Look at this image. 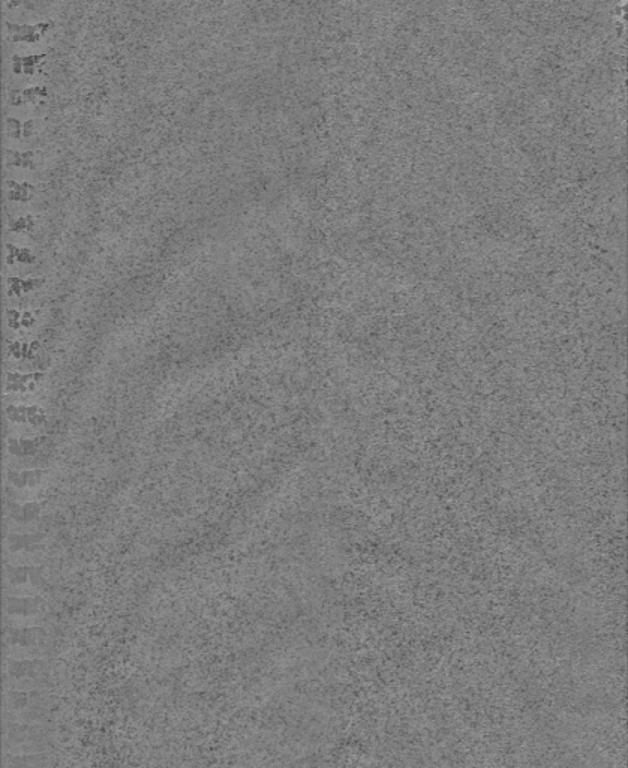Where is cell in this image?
Segmentation results:
<instances>
[{
	"label": "cell",
	"mask_w": 628,
	"mask_h": 768,
	"mask_svg": "<svg viewBox=\"0 0 628 768\" xmlns=\"http://www.w3.org/2000/svg\"><path fill=\"white\" fill-rule=\"evenodd\" d=\"M50 747V729L44 723L3 720V752L9 755H29L48 752Z\"/></svg>",
	"instance_id": "obj_1"
},
{
	"label": "cell",
	"mask_w": 628,
	"mask_h": 768,
	"mask_svg": "<svg viewBox=\"0 0 628 768\" xmlns=\"http://www.w3.org/2000/svg\"><path fill=\"white\" fill-rule=\"evenodd\" d=\"M50 665L42 659H5V690H42L50 683Z\"/></svg>",
	"instance_id": "obj_2"
},
{
	"label": "cell",
	"mask_w": 628,
	"mask_h": 768,
	"mask_svg": "<svg viewBox=\"0 0 628 768\" xmlns=\"http://www.w3.org/2000/svg\"><path fill=\"white\" fill-rule=\"evenodd\" d=\"M47 647V632L39 627L8 629L5 635V654L8 659H41Z\"/></svg>",
	"instance_id": "obj_3"
},
{
	"label": "cell",
	"mask_w": 628,
	"mask_h": 768,
	"mask_svg": "<svg viewBox=\"0 0 628 768\" xmlns=\"http://www.w3.org/2000/svg\"><path fill=\"white\" fill-rule=\"evenodd\" d=\"M51 756L48 752L29 753V755H9L5 753L3 768H50Z\"/></svg>",
	"instance_id": "obj_4"
},
{
	"label": "cell",
	"mask_w": 628,
	"mask_h": 768,
	"mask_svg": "<svg viewBox=\"0 0 628 768\" xmlns=\"http://www.w3.org/2000/svg\"><path fill=\"white\" fill-rule=\"evenodd\" d=\"M51 26H53V24H51L50 21H47V23L36 24H12L9 23V21L6 23V29L14 35V41L23 42L39 41L41 36L45 35Z\"/></svg>",
	"instance_id": "obj_5"
},
{
	"label": "cell",
	"mask_w": 628,
	"mask_h": 768,
	"mask_svg": "<svg viewBox=\"0 0 628 768\" xmlns=\"http://www.w3.org/2000/svg\"><path fill=\"white\" fill-rule=\"evenodd\" d=\"M45 54H30V56H14V68L15 74H33L36 66L39 65Z\"/></svg>",
	"instance_id": "obj_6"
},
{
	"label": "cell",
	"mask_w": 628,
	"mask_h": 768,
	"mask_svg": "<svg viewBox=\"0 0 628 768\" xmlns=\"http://www.w3.org/2000/svg\"><path fill=\"white\" fill-rule=\"evenodd\" d=\"M42 282H44V279L39 278H17V276H11V278H8V284H9V294H15V296H20V294L26 293V291L35 290L38 285H41Z\"/></svg>",
	"instance_id": "obj_7"
},
{
	"label": "cell",
	"mask_w": 628,
	"mask_h": 768,
	"mask_svg": "<svg viewBox=\"0 0 628 768\" xmlns=\"http://www.w3.org/2000/svg\"><path fill=\"white\" fill-rule=\"evenodd\" d=\"M18 602L21 603L20 606L18 605L15 600H9L8 606H6V611H8V614L11 615H33L36 614V612L39 611V600H33V599H18Z\"/></svg>",
	"instance_id": "obj_8"
},
{
	"label": "cell",
	"mask_w": 628,
	"mask_h": 768,
	"mask_svg": "<svg viewBox=\"0 0 628 768\" xmlns=\"http://www.w3.org/2000/svg\"><path fill=\"white\" fill-rule=\"evenodd\" d=\"M8 198L9 200L14 201H21V203H26L27 200H30V197H32L33 194V186L30 185V183L23 182L18 183L14 182V180H8Z\"/></svg>",
	"instance_id": "obj_9"
},
{
	"label": "cell",
	"mask_w": 628,
	"mask_h": 768,
	"mask_svg": "<svg viewBox=\"0 0 628 768\" xmlns=\"http://www.w3.org/2000/svg\"><path fill=\"white\" fill-rule=\"evenodd\" d=\"M6 249H8V255H6V263L8 264H12L14 261L30 264L36 260L35 255L32 254L30 249L18 248V246L11 245V243L6 245Z\"/></svg>",
	"instance_id": "obj_10"
},
{
	"label": "cell",
	"mask_w": 628,
	"mask_h": 768,
	"mask_svg": "<svg viewBox=\"0 0 628 768\" xmlns=\"http://www.w3.org/2000/svg\"><path fill=\"white\" fill-rule=\"evenodd\" d=\"M6 164L15 165V167L21 168H35V162H33V152H14V150H6Z\"/></svg>",
	"instance_id": "obj_11"
},
{
	"label": "cell",
	"mask_w": 628,
	"mask_h": 768,
	"mask_svg": "<svg viewBox=\"0 0 628 768\" xmlns=\"http://www.w3.org/2000/svg\"><path fill=\"white\" fill-rule=\"evenodd\" d=\"M47 95L48 89L45 86L27 87V89L21 90L20 95L11 96V102L15 105H21L24 102H32Z\"/></svg>",
	"instance_id": "obj_12"
},
{
	"label": "cell",
	"mask_w": 628,
	"mask_h": 768,
	"mask_svg": "<svg viewBox=\"0 0 628 768\" xmlns=\"http://www.w3.org/2000/svg\"><path fill=\"white\" fill-rule=\"evenodd\" d=\"M33 225H35V218H33L32 215H26L20 216V218L15 219V221H11L9 228H11L12 231H26L32 230Z\"/></svg>",
	"instance_id": "obj_13"
},
{
	"label": "cell",
	"mask_w": 628,
	"mask_h": 768,
	"mask_svg": "<svg viewBox=\"0 0 628 768\" xmlns=\"http://www.w3.org/2000/svg\"><path fill=\"white\" fill-rule=\"evenodd\" d=\"M6 129H8L9 134L15 138L20 137L21 132H23L20 120L14 119V117H8V119H6Z\"/></svg>",
	"instance_id": "obj_14"
},
{
	"label": "cell",
	"mask_w": 628,
	"mask_h": 768,
	"mask_svg": "<svg viewBox=\"0 0 628 768\" xmlns=\"http://www.w3.org/2000/svg\"><path fill=\"white\" fill-rule=\"evenodd\" d=\"M32 128H33V120H27L26 123L23 125V135H30L32 134Z\"/></svg>",
	"instance_id": "obj_15"
}]
</instances>
